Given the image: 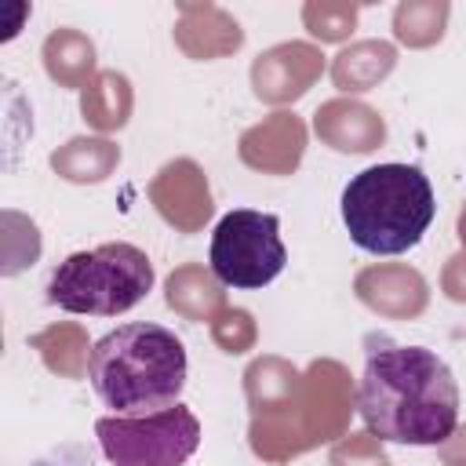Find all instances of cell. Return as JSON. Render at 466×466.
Masks as SVG:
<instances>
[{"label":"cell","mask_w":466,"mask_h":466,"mask_svg":"<svg viewBox=\"0 0 466 466\" xmlns=\"http://www.w3.org/2000/svg\"><path fill=\"white\" fill-rule=\"evenodd\" d=\"M357 411L379 441L433 448L459 426V382L433 350L393 342L379 331L364 342Z\"/></svg>","instance_id":"6da1fadb"},{"label":"cell","mask_w":466,"mask_h":466,"mask_svg":"<svg viewBox=\"0 0 466 466\" xmlns=\"http://www.w3.org/2000/svg\"><path fill=\"white\" fill-rule=\"evenodd\" d=\"M189 375L186 346L153 320H131L106 331L87 353L95 397L113 415H149L182 400Z\"/></svg>","instance_id":"7a4b0ae2"},{"label":"cell","mask_w":466,"mask_h":466,"mask_svg":"<svg viewBox=\"0 0 466 466\" xmlns=\"http://www.w3.org/2000/svg\"><path fill=\"white\" fill-rule=\"evenodd\" d=\"M350 240L368 255L411 251L437 218V197L415 164H371L357 171L339 197Z\"/></svg>","instance_id":"3957f363"},{"label":"cell","mask_w":466,"mask_h":466,"mask_svg":"<svg viewBox=\"0 0 466 466\" xmlns=\"http://www.w3.org/2000/svg\"><path fill=\"white\" fill-rule=\"evenodd\" d=\"M153 262L127 240L66 255L47 277V302L80 317H120L153 291Z\"/></svg>","instance_id":"277c9868"},{"label":"cell","mask_w":466,"mask_h":466,"mask_svg":"<svg viewBox=\"0 0 466 466\" xmlns=\"http://www.w3.org/2000/svg\"><path fill=\"white\" fill-rule=\"evenodd\" d=\"M95 444L109 466H186L200 448V419L182 400L149 415H102Z\"/></svg>","instance_id":"5b68a950"},{"label":"cell","mask_w":466,"mask_h":466,"mask_svg":"<svg viewBox=\"0 0 466 466\" xmlns=\"http://www.w3.org/2000/svg\"><path fill=\"white\" fill-rule=\"evenodd\" d=\"M208 266L218 284L258 291L273 284L288 266V248L280 240V218L273 211L233 208L211 229Z\"/></svg>","instance_id":"8992f818"},{"label":"cell","mask_w":466,"mask_h":466,"mask_svg":"<svg viewBox=\"0 0 466 466\" xmlns=\"http://www.w3.org/2000/svg\"><path fill=\"white\" fill-rule=\"evenodd\" d=\"M29 466H109L98 451V444L87 441H58L44 455H36Z\"/></svg>","instance_id":"52a82bcc"}]
</instances>
